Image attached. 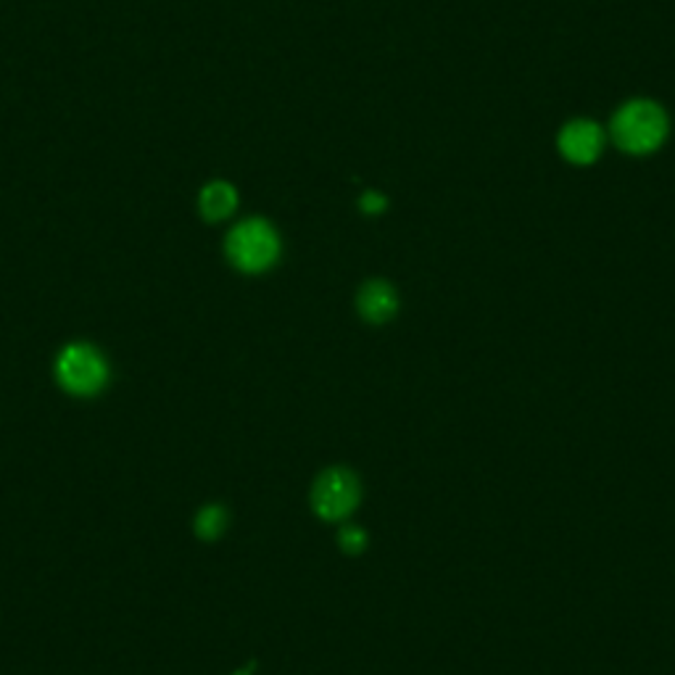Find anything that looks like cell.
Returning a JSON list of instances; mask_svg holds the SVG:
<instances>
[{
	"label": "cell",
	"instance_id": "2",
	"mask_svg": "<svg viewBox=\"0 0 675 675\" xmlns=\"http://www.w3.org/2000/svg\"><path fill=\"white\" fill-rule=\"evenodd\" d=\"M225 251L236 269L258 275L280 258V236L264 219H245L227 232Z\"/></svg>",
	"mask_w": 675,
	"mask_h": 675
},
{
	"label": "cell",
	"instance_id": "9",
	"mask_svg": "<svg viewBox=\"0 0 675 675\" xmlns=\"http://www.w3.org/2000/svg\"><path fill=\"white\" fill-rule=\"evenodd\" d=\"M359 204H362V209L367 212V214H377V212H383L388 206L386 204V195H381V193H375V191L364 193Z\"/></svg>",
	"mask_w": 675,
	"mask_h": 675
},
{
	"label": "cell",
	"instance_id": "7",
	"mask_svg": "<svg viewBox=\"0 0 675 675\" xmlns=\"http://www.w3.org/2000/svg\"><path fill=\"white\" fill-rule=\"evenodd\" d=\"M238 206V193L230 182L225 180H214L206 182L198 193V209L204 214L209 222H219V219H227Z\"/></svg>",
	"mask_w": 675,
	"mask_h": 675
},
{
	"label": "cell",
	"instance_id": "6",
	"mask_svg": "<svg viewBox=\"0 0 675 675\" xmlns=\"http://www.w3.org/2000/svg\"><path fill=\"white\" fill-rule=\"evenodd\" d=\"M357 309L370 325H386L399 312V293L386 280H370L359 288Z\"/></svg>",
	"mask_w": 675,
	"mask_h": 675
},
{
	"label": "cell",
	"instance_id": "5",
	"mask_svg": "<svg viewBox=\"0 0 675 675\" xmlns=\"http://www.w3.org/2000/svg\"><path fill=\"white\" fill-rule=\"evenodd\" d=\"M559 150L570 164H594L604 150V132L589 119H576L559 132Z\"/></svg>",
	"mask_w": 675,
	"mask_h": 675
},
{
	"label": "cell",
	"instance_id": "1",
	"mask_svg": "<svg viewBox=\"0 0 675 675\" xmlns=\"http://www.w3.org/2000/svg\"><path fill=\"white\" fill-rule=\"evenodd\" d=\"M667 130L671 122L665 109L647 98L628 100L612 117V141L630 156H647L658 150L665 143Z\"/></svg>",
	"mask_w": 675,
	"mask_h": 675
},
{
	"label": "cell",
	"instance_id": "8",
	"mask_svg": "<svg viewBox=\"0 0 675 675\" xmlns=\"http://www.w3.org/2000/svg\"><path fill=\"white\" fill-rule=\"evenodd\" d=\"M219 528H222V513L214 507L204 509L198 517V531L204 535H214V533H219Z\"/></svg>",
	"mask_w": 675,
	"mask_h": 675
},
{
	"label": "cell",
	"instance_id": "4",
	"mask_svg": "<svg viewBox=\"0 0 675 675\" xmlns=\"http://www.w3.org/2000/svg\"><path fill=\"white\" fill-rule=\"evenodd\" d=\"M359 498V485L357 478L349 470H327L322 472V478L314 485V509L327 520H338V517L349 515L354 509Z\"/></svg>",
	"mask_w": 675,
	"mask_h": 675
},
{
	"label": "cell",
	"instance_id": "10",
	"mask_svg": "<svg viewBox=\"0 0 675 675\" xmlns=\"http://www.w3.org/2000/svg\"><path fill=\"white\" fill-rule=\"evenodd\" d=\"M340 541H343L346 552H357V549L364 546V533H359L357 528H349V531H343V535H340Z\"/></svg>",
	"mask_w": 675,
	"mask_h": 675
},
{
	"label": "cell",
	"instance_id": "3",
	"mask_svg": "<svg viewBox=\"0 0 675 675\" xmlns=\"http://www.w3.org/2000/svg\"><path fill=\"white\" fill-rule=\"evenodd\" d=\"M56 377L61 388L72 396H96L109 383V364L96 346L69 343L56 357Z\"/></svg>",
	"mask_w": 675,
	"mask_h": 675
}]
</instances>
